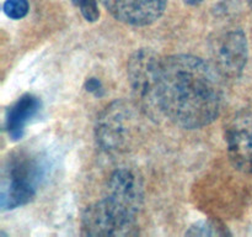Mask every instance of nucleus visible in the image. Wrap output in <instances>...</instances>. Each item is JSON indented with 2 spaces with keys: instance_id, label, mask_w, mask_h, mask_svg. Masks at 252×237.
I'll list each match as a JSON object with an SVG mask.
<instances>
[{
  "instance_id": "obj_8",
  "label": "nucleus",
  "mask_w": 252,
  "mask_h": 237,
  "mask_svg": "<svg viewBox=\"0 0 252 237\" xmlns=\"http://www.w3.org/2000/svg\"><path fill=\"white\" fill-rule=\"evenodd\" d=\"M118 21L130 26H148L161 17L167 0H100Z\"/></svg>"
},
{
  "instance_id": "obj_9",
  "label": "nucleus",
  "mask_w": 252,
  "mask_h": 237,
  "mask_svg": "<svg viewBox=\"0 0 252 237\" xmlns=\"http://www.w3.org/2000/svg\"><path fill=\"white\" fill-rule=\"evenodd\" d=\"M39 108L41 101L37 96L25 94L9 109L6 115V131L12 141H19L24 136L25 127L38 113Z\"/></svg>"
},
{
  "instance_id": "obj_12",
  "label": "nucleus",
  "mask_w": 252,
  "mask_h": 237,
  "mask_svg": "<svg viewBox=\"0 0 252 237\" xmlns=\"http://www.w3.org/2000/svg\"><path fill=\"white\" fill-rule=\"evenodd\" d=\"M76 6H79L81 14L88 21L95 22L100 17V11L96 0H71Z\"/></svg>"
},
{
  "instance_id": "obj_6",
  "label": "nucleus",
  "mask_w": 252,
  "mask_h": 237,
  "mask_svg": "<svg viewBox=\"0 0 252 237\" xmlns=\"http://www.w3.org/2000/svg\"><path fill=\"white\" fill-rule=\"evenodd\" d=\"M214 67L221 76L235 78L243 73L248 62V39L243 30L219 35L212 43Z\"/></svg>"
},
{
  "instance_id": "obj_4",
  "label": "nucleus",
  "mask_w": 252,
  "mask_h": 237,
  "mask_svg": "<svg viewBox=\"0 0 252 237\" xmlns=\"http://www.w3.org/2000/svg\"><path fill=\"white\" fill-rule=\"evenodd\" d=\"M43 173V165L37 157L26 152L12 156L2 172L0 192L1 209H16L31 201L36 195Z\"/></svg>"
},
{
  "instance_id": "obj_13",
  "label": "nucleus",
  "mask_w": 252,
  "mask_h": 237,
  "mask_svg": "<svg viewBox=\"0 0 252 237\" xmlns=\"http://www.w3.org/2000/svg\"><path fill=\"white\" fill-rule=\"evenodd\" d=\"M85 88L89 93L94 94V95L96 96H101L103 94L102 84H101V81L96 78L88 79L85 83Z\"/></svg>"
},
{
  "instance_id": "obj_2",
  "label": "nucleus",
  "mask_w": 252,
  "mask_h": 237,
  "mask_svg": "<svg viewBox=\"0 0 252 237\" xmlns=\"http://www.w3.org/2000/svg\"><path fill=\"white\" fill-rule=\"evenodd\" d=\"M144 204V184L132 168L115 170L96 205L121 236L134 235L135 219Z\"/></svg>"
},
{
  "instance_id": "obj_3",
  "label": "nucleus",
  "mask_w": 252,
  "mask_h": 237,
  "mask_svg": "<svg viewBox=\"0 0 252 237\" xmlns=\"http://www.w3.org/2000/svg\"><path fill=\"white\" fill-rule=\"evenodd\" d=\"M162 58L150 48L137 49L127 66L128 81L138 109L153 120L162 118Z\"/></svg>"
},
{
  "instance_id": "obj_1",
  "label": "nucleus",
  "mask_w": 252,
  "mask_h": 237,
  "mask_svg": "<svg viewBox=\"0 0 252 237\" xmlns=\"http://www.w3.org/2000/svg\"><path fill=\"white\" fill-rule=\"evenodd\" d=\"M221 104L223 81L216 67L192 54L162 59L161 109L175 125L204 127L218 118Z\"/></svg>"
},
{
  "instance_id": "obj_11",
  "label": "nucleus",
  "mask_w": 252,
  "mask_h": 237,
  "mask_svg": "<svg viewBox=\"0 0 252 237\" xmlns=\"http://www.w3.org/2000/svg\"><path fill=\"white\" fill-rule=\"evenodd\" d=\"M4 12L10 19H22L29 12V1L27 0H6L4 2Z\"/></svg>"
},
{
  "instance_id": "obj_5",
  "label": "nucleus",
  "mask_w": 252,
  "mask_h": 237,
  "mask_svg": "<svg viewBox=\"0 0 252 237\" xmlns=\"http://www.w3.org/2000/svg\"><path fill=\"white\" fill-rule=\"evenodd\" d=\"M137 108L125 100H117L100 114L96 121L95 137L105 152L117 155L132 147L139 128Z\"/></svg>"
},
{
  "instance_id": "obj_14",
  "label": "nucleus",
  "mask_w": 252,
  "mask_h": 237,
  "mask_svg": "<svg viewBox=\"0 0 252 237\" xmlns=\"http://www.w3.org/2000/svg\"><path fill=\"white\" fill-rule=\"evenodd\" d=\"M184 1L189 5H198V4H201L203 0H184Z\"/></svg>"
},
{
  "instance_id": "obj_10",
  "label": "nucleus",
  "mask_w": 252,
  "mask_h": 237,
  "mask_svg": "<svg viewBox=\"0 0 252 237\" xmlns=\"http://www.w3.org/2000/svg\"><path fill=\"white\" fill-rule=\"evenodd\" d=\"M186 235L189 236H225L228 235V231L218 222L203 220V221H198L192 225Z\"/></svg>"
},
{
  "instance_id": "obj_7",
  "label": "nucleus",
  "mask_w": 252,
  "mask_h": 237,
  "mask_svg": "<svg viewBox=\"0 0 252 237\" xmlns=\"http://www.w3.org/2000/svg\"><path fill=\"white\" fill-rule=\"evenodd\" d=\"M229 158L234 167L252 174V111L236 114L225 130Z\"/></svg>"
},
{
  "instance_id": "obj_15",
  "label": "nucleus",
  "mask_w": 252,
  "mask_h": 237,
  "mask_svg": "<svg viewBox=\"0 0 252 237\" xmlns=\"http://www.w3.org/2000/svg\"><path fill=\"white\" fill-rule=\"evenodd\" d=\"M249 1V5H250V7L252 9V0H248Z\"/></svg>"
}]
</instances>
